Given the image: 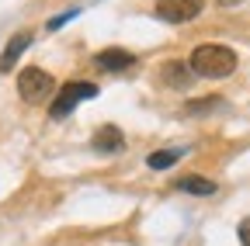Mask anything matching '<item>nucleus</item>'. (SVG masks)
I'll list each match as a JSON object with an SVG mask.
<instances>
[{"mask_svg": "<svg viewBox=\"0 0 250 246\" xmlns=\"http://www.w3.org/2000/svg\"><path fill=\"white\" fill-rule=\"evenodd\" d=\"M70 18H77V7H73V11H66V14H59V18H52V21H49V32H52V28H59V24H66Z\"/></svg>", "mask_w": 250, "mask_h": 246, "instance_id": "obj_12", "label": "nucleus"}, {"mask_svg": "<svg viewBox=\"0 0 250 246\" xmlns=\"http://www.w3.org/2000/svg\"><path fill=\"white\" fill-rule=\"evenodd\" d=\"M181 156H184V149H156V152H149V156H146V167H149V170H167V167H174Z\"/></svg>", "mask_w": 250, "mask_h": 246, "instance_id": "obj_10", "label": "nucleus"}, {"mask_svg": "<svg viewBox=\"0 0 250 246\" xmlns=\"http://www.w3.org/2000/svg\"><path fill=\"white\" fill-rule=\"evenodd\" d=\"M132 63H136L132 52H125V49H104V52L94 56V66L104 70V73H122V70H129Z\"/></svg>", "mask_w": 250, "mask_h": 246, "instance_id": "obj_6", "label": "nucleus"}, {"mask_svg": "<svg viewBox=\"0 0 250 246\" xmlns=\"http://www.w3.org/2000/svg\"><path fill=\"white\" fill-rule=\"evenodd\" d=\"M191 80H195V73L184 59H167L164 70H160V83H167L174 90H191Z\"/></svg>", "mask_w": 250, "mask_h": 246, "instance_id": "obj_5", "label": "nucleus"}, {"mask_svg": "<svg viewBox=\"0 0 250 246\" xmlns=\"http://www.w3.org/2000/svg\"><path fill=\"white\" fill-rule=\"evenodd\" d=\"M219 104V97H208V101H191L188 104V114H195V111H208V108H215Z\"/></svg>", "mask_w": 250, "mask_h": 246, "instance_id": "obj_11", "label": "nucleus"}, {"mask_svg": "<svg viewBox=\"0 0 250 246\" xmlns=\"http://www.w3.org/2000/svg\"><path fill=\"white\" fill-rule=\"evenodd\" d=\"M177 188L188 191V194H215V180H205V177L188 173V177H177Z\"/></svg>", "mask_w": 250, "mask_h": 246, "instance_id": "obj_9", "label": "nucleus"}, {"mask_svg": "<svg viewBox=\"0 0 250 246\" xmlns=\"http://www.w3.org/2000/svg\"><path fill=\"white\" fill-rule=\"evenodd\" d=\"M90 146L98 149V152H122V149H125V135H122V129H115V125H101L98 132H94Z\"/></svg>", "mask_w": 250, "mask_h": 246, "instance_id": "obj_7", "label": "nucleus"}, {"mask_svg": "<svg viewBox=\"0 0 250 246\" xmlns=\"http://www.w3.org/2000/svg\"><path fill=\"white\" fill-rule=\"evenodd\" d=\"M188 66H191L195 76H205V80H223L236 70V52L229 45H215V42H205L191 52L188 59Z\"/></svg>", "mask_w": 250, "mask_h": 246, "instance_id": "obj_1", "label": "nucleus"}, {"mask_svg": "<svg viewBox=\"0 0 250 246\" xmlns=\"http://www.w3.org/2000/svg\"><path fill=\"white\" fill-rule=\"evenodd\" d=\"M31 45V35L28 32H18L11 42H7V49H4V56H0V73H11L14 70V63L21 59V52Z\"/></svg>", "mask_w": 250, "mask_h": 246, "instance_id": "obj_8", "label": "nucleus"}, {"mask_svg": "<svg viewBox=\"0 0 250 246\" xmlns=\"http://www.w3.org/2000/svg\"><path fill=\"white\" fill-rule=\"evenodd\" d=\"M240 243H243V246H250V219H243V222H240Z\"/></svg>", "mask_w": 250, "mask_h": 246, "instance_id": "obj_13", "label": "nucleus"}, {"mask_svg": "<svg viewBox=\"0 0 250 246\" xmlns=\"http://www.w3.org/2000/svg\"><path fill=\"white\" fill-rule=\"evenodd\" d=\"M205 7V0H156V14L167 24H188Z\"/></svg>", "mask_w": 250, "mask_h": 246, "instance_id": "obj_4", "label": "nucleus"}, {"mask_svg": "<svg viewBox=\"0 0 250 246\" xmlns=\"http://www.w3.org/2000/svg\"><path fill=\"white\" fill-rule=\"evenodd\" d=\"M18 94H21V101H28V104H42V101L56 97V80H52L45 70H39V66H28V70H21V76H18Z\"/></svg>", "mask_w": 250, "mask_h": 246, "instance_id": "obj_3", "label": "nucleus"}, {"mask_svg": "<svg viewBox=\"0 0 250 246\" xmlns=\"http://www.w3.org/2000/svg\"><path fill=\"white\" fill-rule=\"evenodd\" d=\"M90 97H98V83L73 80V83H66L62 90H56V97H52V104H49V118H52V121H62L80 101H90Z\"/></svg>", "mask_w": 250, "mask_h": 246, "instance_id": "obj_2", "label": "nucleus"}, {"mask_svg": "<svg viewBox=\"0 0 250 246\" xmlns=\"http://www.w3.org/2000/svg\"><path fill=\"white\" fill-rule=\"evenodd\" d=\"M219 7H236V4H243V0H215Z\"/></svg>", "mask_w": 250, "mask_h": 246, "instance_id": "obj_14", "label": "nucleus"}]
</instances>
